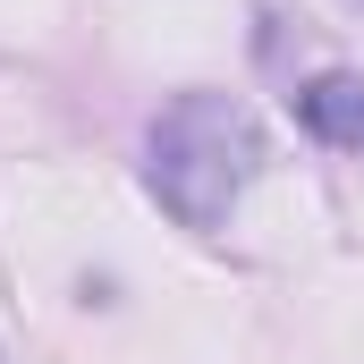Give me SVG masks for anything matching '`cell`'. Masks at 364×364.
Here are the masks:
<instances>
[{"instance_id": "6da1fadb", "label": "cell", "mask_w": 364, "mask_h": 364, "mask_svg": "<svg viewBox=\"0 0 364 364\" xmlns=\"http://www.w3.org/2000/svg\"><path fill=\"white\" fill-rule=\"evenodd\" d=\"M255 170H263V119L237 93H178L144 136V178L161 195V212L195 237L229 229Z\"/></svg>"}, {"instance_id": "7a4b0ae2", "label": "cell", "mask_w": 364, "mask_h": 364, "mask_svg": "<svg viewBox=\"0 0 364 364\" xmlns=\"http://www.w3.org/2000/svg\"><path fill=\"white\" fill-rule=\"evenodd\" d=\"M296 127L331 153H364V77L356 68H331L314 85H296Z\"/></svg>"}]
</instances>
